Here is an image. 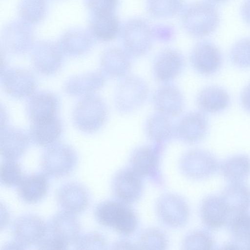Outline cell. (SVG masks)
I'll return each instance as SVG.
<instances>
[{"label": "cell", "mask_w": 250, "mask_h": 250, "mask_svg": "<svg viewBox=\"0 0 250 250\" xmlns=\"http://www.w3.org/2000/svg\"><path fill=\"white\" fill-rule=\"evenodd\" d=\"M213 246L211 235L204 231H197L188 235L184 241L185 249H210Z\"/></svg>", "instance_id": "obj_30"}, {"label": "cell", "mask_w": 250, "mask_h": 250, "mask_svg": "<svg viewBox=\"0 0 250 250\" xmlns=\"http://www.w3.org/2000/svg\"><path fill=\"white\" fill-rule=\"evenodd\" d=\"M219 169L228 181L242 182L250 175V158L242 154L233 156L222 162Z\"/></svg>", "instance_id": "obj_22"}, {"label": "cell", "mask_w": 250, "mask_h": 250, "mask_svg": "<svg viewBox=\"0 0 250 250\" xmlns=\"http://www.w3.org/2000/svg\"><path fill=\"white\" fill-rule=\"evenodd\" d=\"M157 211L164 223L173 227L182 226L188 216L186 203L181 197L173 194H166L159 199Z\"/></svg>", "instance_id": "obj_15"}, {"label": "cell", "mask_w": 250, "mask_h": 250, "mask_svg": "<svg viewBox=\"0 0 250 250\" xmlns=\"http://www.w3.org/2000/svg\"><path fill=\"white\" fill-rule=\"evenodd\" d=\"M217 9L211 2L199 1L190 4L182 16L185 30L195 37H203L213 32L218 26Z\"/></svg>", "instance_id": "obj_3"}, {"label": "cell", "mask_w": 250, "mask_h": 250, "mask_svg": "<svg viewBox=\"0 0 250 250\" xmlns=\"http://www.w3.org/2000/svg\"><path fill=\"white\" fill-rule=\"evenodd\" d=\"M240 102L242 107L250 112V83L243 89L240 95Z\"/></svg>", "instance_id": "obj_33"}, {"label": "cell", "mask_w": 250, "mask_h": 250, "mask_svg": "<svg viewBox=\"0 0 250 250\" xmlns=\"http://www.w3.org/2000/svg\"><path fill=\"white\" fill-rule=\"evenodd\" d=\"M203 223L208 228L218 229L227 224L230 214L221 196L210 195L204 199L200 207Z\"/></svg>", "instance_id": "obj_18"}, {"label": "cell", "mask_w": 250, "mask_h": 250, "mask_svg": "<svg viewBox=\"0 0 250 250\" xmlns=\"http://www.w3.org/2000/svg\"><path fill=\"white\" fill-rule=\"evenodd\" d=\"M78 161V156L73 149L60 146L50 147L43 153L41 166L47 176L59 178L71 173Z\"/></svg>", "instance_id": "obj_6"}, {"label": "cell", "mask_w": 250, "mask_h": 250, "mask_svg": "<svg viewBox=\"0 0 250 250\" xmlns=\"http://www.w3.org/2000/svg\"><path fill=\"white\" fill-rule=\"evenodd\" d=\"M241 13L243 20L250 25V0H247L243 3Z\"/></svg>", "instance_id": "obj_34"}, {"label": "cell", "mask_w": 250, "mask_h": 250, "mask_svg": "<svg viewBox=\"0 0 250 250\" xmlns=\"http://www.w3.org/2000/svg\"><path fill=\"white\" fill-rule=\"evenodd\" d=\"M220 196L230 215L250 208V188L242 182L230 183Z\"/></svg>", "instance_id": "obj_20"}, {"label": "cell", "mask_w": 250, "mask_h": 250, "mask_svg": "<svg viewBox=\"0 0 250 250\" xmlns=\"http://www.w3.org/2000/svg\"><path fill=\"white\" fill-rule=\"evenodd\" d=\"M15 242L21 247L38 245L47 232V224L39 216L26 214L18 217L13 225Z\"/></svg>", "instance_id": "obj_7"}, {"label": "cell", "mask_w": 250, "mask_h": 250, "mask_svg": "<svg viewBox=\"0 0 250 250\" xmlns=\"http://www.w3.org/2000/svg\"><path fill=\"white\" fill-rule=\"evenodd\" d=\"M77 249H103L106 246L104 237L97 232H89L79 236L74 243Z\"/></svg>", "instance_id": "obj_31"}, {"label": "cell", "mask_w": 250, "mask_h": 250, "mask_svg": "<svg viewBox=\"0 0 250 250\" xmlns=\"http://www.w3.org/2000/svg\"><path fill=\"white\" fill-rule=\"evenodd\" d=\"M180 164L185 175L195 179L209 177L219 167L214 156L210 152L201 149H193L185 153Z\"/></svg>", "instance_id": "obj_8"}, {"label": "cell", "mask_w": 250, "mask_h": 250, "mask_svg": "<svg viewBox=\"0 0 250 250\" xmlns=\"http://www.w3.org/2000/svg\"><path fill=\"white\" fill-rule=\"evenodd\" d=\"M140 245L143 249H164L167 245V239L161 230L149 229L141 234Z\"/></svg>", "instance_id": "obj_29"}, {"label": "cell", "mask_w": 250, "mask_h": 250, "mask_svg": "<svg viewBox=\"0 0 250 250\" xmlns=\"http://www.w3.org/2000/svg\"><path fill=\"white\" fill-rule=\"evenodd\" d=\"M92 28L98 39L109 41L117 37L119 23L117 18L112 13L98 14L92 23Z\"/></svg>", "instance_id": "obj_24"}, {"label": "cell", "mask_w": 250, "mask_h": 250, "mask_svg": "<svg viewBox=\"0 0 250 250\" xmlns=\"http://www.w3.org/2000/svg\"><path fill=\"white\" fill-rule=\"evenodd\" d=\"M148 9L151 15L168 18L177 15L183 6L182 0H148Z\"/></svg>", "instance_id": "obj_26"}, {"label": "cell", "mask_w": 250, "mask_h": 250, "mask_svg": "<svg viewBox=\"0 0 250 250\" xmlns=\"http://www.w3.org/2000/svg\"><path fill=\"white\" fill-rule=\"evenodd\" d=\"M211 2L220 3L225 1L227 0H209Z\"/></svg>", "instance_id": "obj_35"}, {"label": "cell", "mask_w": 250, "mask_h": 250, "mask_svg": "<svg viewBox=\"0 0 250 250\" xmlns=\"http://www.w3.org/2000/svg\"><path fill=\"white\" fill-rule=\"evenodd\" d=\"M185 66L183 54L176 49L167 48L156 56L152 64V72L157 81L167 83L176 78Z\"/></svg>", "instance_id": "obj_12"}, {"label": "cell", "mask_w": 250, "mask_h": 250, "mask_svg": "<svg viewBox=\"0 0 250 250\" xmlns=\"http://www.w3.org/2000/svg\"><path fill=\"white\" fill-rule=\"evenodd\" d=\"M24 177L21 167L16 161L5 160L0 167V183L7 187L18 186Z\"/></svg>", "instance_id": "obj_27"}, {"label": "cell", "mask_w": 250, "mask_h": 250, "mask_svg": "<svg viewBox=\"0 0 250 250\" xmlns=\"http://www.w3.org/2000/svg\"><path fill=\"white\" fill-rule=\"evenodd\" d=\"M228 230L236 240L250 241V213L244 211L230 215L227 223Z\"/></svg>", "instance_id": "obj_25"}, {"label": "cell", "mask_w": 250, "mask_h": 250, "mask_svg": "<svg viewBox=\"0 0 250 250\" xmlns=\"http://www.w3.org/2000/svg\"><path fill=\"white\" fill-rule=\"evenodd\" d=\"M147 136L155 143L164 145L175 137V125L170 117L156 112L150 115L145 125Z\"/></svg>", "instance_id": "obj_21"}, {"label": "cell", "mask_w": 250, "mask_h": 250, "mask_svg": "<svg viewBox=\"0 0 250 250\" xmlns=\"http://www.w3.org/2000/svg\"><path fill=\"white\" fill-rule=\"evenodd\" d=\"M141 176L131 169L118 171L112 183V190L120 201L131 203L138 200L143 192Z\"/></svg>", "instance_id": "obj_14"}, {"label": "cell", "mask_w": 250, "mask_h": 250, "mask_svg": "<svg viewBox=\"0 0 250 250\" xmlns=\"http://www.w3.org/2000/svg\"><path fill=\"white\" fill-rule=\"evenodd\" d=\"M127 204L114 200L100 203L95 210L97 221L121 234H131L137 227L138 220L134 211Z\"/></svg>", "instance_id": "obj_2"}, {"label": "cell", "mask_w": 250, "mask_h": 250, "mask_svg": "<svg viewBox=\"0 0 250 250\" xmlns=\"http://www.w3.org/2000/svg\"><path fill=\"white\" fill-rule=\"evenodd\" d=\"M247 247H248L247 249H250V241L247 243Z\"/></svg>", "instance_id": "obj_36"}, {"label": "cell", "mask_w": 250, "mask_h": 250, "mask_svg": "<svg viewBox=\"0 0 250 250\" xmlns=\"http://www.w3.org/2000/svg\"><path fill=\"white\" fill-rule=\"evenodd\" d=\"M46 224V234L38 245L40 249H66L80 236V225L74 214L62 210Z\"/></svg>", "instance_id": "obj_1"}, {"label": "cell", "mask_w": 250, "mask_h": 250, "mask_svg": "<svg viewBox=\"0 0 250 250\" xmlns=\"http://www.w3.org/2000/svg\"><path fill=\"white\" fill-rule=\"evenodd\" d=\"M230 97L223 88L209 85L198 93L196 103L200 110L205 113H216L225 110L229 105Z\"/></svg>", "instance_id": "obj_19"}, {"label": "cell", "mask_w": 250, "mask_h": 250, "mask_svg": "<svg viewBox=\"0 0 250 250\" xmlns=\"http://www.w3.org/2000/svg\"><path fill=\"white\" fill-rule=\"evenodd\" d=\"M153 33L149 24L144 20L134 18L125 25L122 39L125 50L131 56L140 57L151 49Z\"/></svg>", "instance_id": "obj_5"}, {"label": "cell", "mask_w": 250, "mask_h": 250, "mask_svg": "<svg viewBox=\"0 0 250 250\" xmlns=\"http://www.w3.org/2000/svg\"><path fill=\"white\" fill-rule=\"evenodd\" d=\"M88 5L97 15L112 13L118 0H87Z\"/></svg>", "instance_id": "obj_32"}, {"label": "cell", "mask_w": 250, "mask_h": 250, "mask_svg": "<svg viewBox=\"0 0 250 250\" xmlns=\"http://www.w3.org/2000/svg\"><path fill=\"white\" fill-rule=\"evenodd\" d=\"M48 177L44 173L24 176L17 186V193L20 199L28 204L37 203L42 200L49 190Z\"/></svg>", "instance_id": "obj_17"}, {"label": "cell", "mask_w": 250, "mask_h": 250, "mask_svg": "<svg viewBox=\"0 0 250 250\" xmlns=\"http://www.w3.org/2000/svg\"><path fill=\"white\" fill-rule=\"evenodd\" d=\"M163 146L155 143L136 148L130 157L131 169L141 177L154 176L158 170L159 158Z\"/></svg>", "instance_id": "obj_16"}, {"label": "cell", "mask_w": 250, "mask_h": 250, "mask_svg": "<svg viewBox=\"0 0 250 250\" xmlns=\"http://www.w3.org/2000/svg\"><path fill=\"white\" fill-rule=\"evenodd\" d=\"M152 104L157 112L169 117L180 115L185 107V98L175 85L165 83L159 86L152 95Z\"/></svg>", "instance_id": "obj_11"}, {"label": "cell", "mask_w": 250, "mask_h": 250, "mask_svg": "<svg viewBox=\"0 0 250 250\" xmlns=\"http://www.w3.org/2000/svg\"><path fill=\"white\" fill-rule=\"evenodd\" d=\"M230 59L238 67H250V37L243 38L234 44L230 52Z\"/></svg>", "instance_id": "obj_28"}, {"label": "cell", "mask_w": 250, "mask_h": 250, "mask_svg": "<svg viewBox=\"0 0 250 250\" xmlns=\"http://www.w3.org/2000/svg\"><path fill=\"white\" fill-rule=\"evenodd\" d=\"M193 68L199 73L206 76L212 75L221 68L223 59L218 47L209 42L197 43L190 56Z\"/></svg>", "instance_id": "obj_13"}, {"label": "cell", "mask_w": 250, "mask_h": 250, "mask_svg": "<svg viewBox=\"0 0 250 250\" xmlns=\"http://www.w3.org/2000/svg\"><path fill=\"white\" fill-rule=\"evenodd\" d=\"M208 128V118L201 111H189L182 116L175 125V137L188 143L200 142Z\"/></svg>", "instance_id": "obj_10"}, {"label": "cell", "mask_w": 250, "mask_h": 250, "mask_svg": "<svg viewBox=\"0 0 250 250\" xmlns=\"http://www.w3.org/2000/svg\"><path fill=\"white\" fill-rule=\"evenodd\" d=\"M149 87L142 78L127 75L121 78L115 92V103L118 111L126 115L136 111L145 103L149 94Z\"/></svg>", "instance_id": "obj_4"}, {"label": "cell", "mask_w": 250, "mask_h": 250, "mask_svg": "<svg viewBox=\"0 0 250 250\" xmlns=\"http://www.w3.org/2000/svg\"><path fill=\"white\" fill-rule=\"evenodd\" d=\"M131 56L124 49L112 48L104 55V63L109 74L122 78L127 75L132 67Z\"/></svg>", "instance_id": "obj_23"}, {"label": "cell", "mask_w": 250, "mask_h": 250, "mask_svg": "<svg viewBox=\"0 0 250 250\" xmlns=\"http://www.w3.org/2000/svg\"><path fill=\"white\" fill-rule=\"evenodd\" d=\"M90 200L89 190L81 183L70 182L62 185L57 193V200L62 210L76 214L84 211Z\"/></svg>", "instance_id": "obj_9"}]
</instances>
